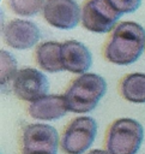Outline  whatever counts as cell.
<instances>
[{"instance_id": "cell-9", "label": "cell", "mask_w": 145, "mask_h": 154, "mask_svg": "<svg viewBox=\"0 0 145 154\" xmlns=\"http://www.w3.org/2000/svg\"><path fill=\"white\" fill-rule=\"evenodd\" d=\"M4 42L18 51H25L35 47L41 38V30L36 23L25 18H14L2 26Z\"/></svg>"}, {"instance_id": "cell-10", "label": "cell", "mask_w": 145, "mask_h": 154, "mask_svg": "<svg viewBox=\"0 0 145 154\" xmlns=\"http://www.w3.org/2000/svg\"><path fill=\"white\" fill-rule=\"evenodd\" d=\"M61 63L64 71L83 75L92 65V54L80 41L66 40L61 42Z\"/></svg>"}, {"instance_id": "cell-5", "label": "cell", "mask_w": 145, "mask_h": 154, "mask_svg": "<svg viewBox=\"0 0 145 154\" xmlns=\"http://www.w3.org/2000/svg\"><path fill=\"white\" fill-rule=\"evenodd\" d=\"M60 137L58 130L44 123L28 124L22 134V153L58 154Z\"/></svg>"}, {"instance_id": "cell-1", "label": "cell", "mask_w": 145, "mask_h": 154, "mask_svg": "<svg viewBox=\"0 0 145 154\" xmlns=\"http://www.w3.org/2000/svg\"><path fill=\"white\" fill-rule=\"evenodd\" d=\"M145 51V28L137 22H120L110 32L104 46V58L115 65L135 63Z\"/></svg>"}, {"instance_id": "cell-17", "label": "cell", "mask_w": 145, "mask_h": 154, "mask_svg": "<svg viewBox=\"0 0 145 154\" xmlns=\"http://www.w3.org/2000/svg\"><path fill=\"white\" fill-rule=\"evenodd\" d=\"M86 154H109L107 152V149H92V150H89Z\"/></svg>"}, {"instance_id": "cell-2", "label": "cell", "mask_w": 145, "mask_h": 154, "mask_svg": "<svg viewBox=\"0 0 145 154\" xmlns=\"http://www.w3.org/2000/svg\"><path fill=\"white\" fill-rule=\"evenodd\" d=\"M107 93L105 79L92 72L75 77L67 87L64 96L68 112L85 114L93 111Z\"/></svg>"}, {"instance_id": "cell-11", "label": "cell", "mask_w": 145, "mask_h": 154, "mask_svg": "<svg viewBox=\"0 0 145 154\" xmlns=\"http://www.w3.org/2000/svg\"><path fill=\"white\" fill-rule=\"evenodd\" d=\"M68 108L65 96L58 94H47L41 99L30 102L28 106L29 116L37 120H58L66 116Z\"/></svg>"}, {"instance_id": "cell-4", "label": "cell", "mask_w": 145, "mask_h": 154, "mask_svg": "<svg viewBox=\"0 0 145 154\" xmlns=\"http://www.w3.org/2000/svg\"><path fill=\"white\" fill-rule=\"evenodd\" d=\"M97 129V122L90 116L73 118L61 134V150L65 154H85L96 138Z\"/></svg>"}, {"instance_id": "cell-8", "label": "cell", "mask_w": 145, "mask_h": 154, "mask_svg": "<svg viewBox=\"0 0 145 154\" xmlns=\"http://www.w3.org/2000/svg\"><path fill=\"white\" fill-rule=\"evenodd\" d=\"M42 14L50 26L71 30L81 20V7L75 0H46Z\"/></svg>"}, {"instance_id": "cell-3", "label": "cell", "mask_w": 145, "mask_h": 154, "mask_svg": "<svg viewBox=\"0 0 145 154\" xmlns=\"http://www.w3.org/2000/svg\"><path fill=\"white\" fill-rule=\"evenodd\" d=\"M144 141V128L133 118L114 120L105 134V149L109 154H137Z\"/></svg>"}, {"instance_id": "cell-13", "label": "cell", "mask_w": 145, "mask_h": 154, "mask_svg": "<svg viewBox=\"0 0 145 154\" xmlns=\"http://www.w3.org/2000/svg\"><path fill=\"white\" fill-rule=\"evenodd\" d=\"M121 96L132 103H145V73L133 72L126 75L119 84Z\"/></svg>"}, {"instance_id": "cell-16", "label": "cell", "mask_w": 145, "mask_h": 154, "mask_svg": "<svg viewBox=\"0 0 145 154\" xmlns=\"http://www.w3.org/2000/svg\"><path fill=\"white\" fill-rule=\"evenodd\" d=\"M121 17L123 14L135 12L140 5L141 0H105Z\"/></svg>"}, {"instance_id": "cell-15", "label": "cell", "mask_w": 145, "mask_h": 154, "mask_svg": "<svg viewBox=\"0 0 145 154\" xmlns=\"http://www.w3.org/2000/svg\"><path fill=\"white\" fill-rule=\"evenodd\" d=\"M1 59V87H6L8 83H12L14 79L17 72H18V66H17V60L6 49L1 51L0 54Z\"/></svg>"}, {"instance_id": "cell-7", "label": "cell", "mask_w": 145, "mask_h": 154, "mask_svg": "<svg viewBox=\"0 0 145 154\" xmlns=\"http://www.w3.org/2000/svg\"><path fill=\"white\" fill-rule=\"evenodd\" d=\"M49 81L47 76L35 67H23L18 70L12 81V91L22 101L34 102L47 95Z\"/></svg>"}, {"instance_id": "cell-12", "label": "cell", "mask_w": 145, "mask_h": 154, "mask_svg": "<svg viewBox=\"0 0 145 154\" xmlns=\"http://www.w3.org/2000/svg\"><path fill=\"white\" fill-rule=\"evenodd\" d=\"M36 64L46 72L56 73L64 71L61 63V42L44 41L36 47L35 51Z\"/></svg>"}, {"instance_id": "cell-14", "label": "cell", "mask_w": 145, "mask_h": 154, "mask_svg": "<svg viewBox=\"0 0 145 154\" xmlns=\"http://www.w3.org/2000/svg\"><path fill=\"white\" fill-rule=\"evenodd\" d=\"M8 8L20 18L35 17L42 13L46 0H6Z\"/></svg>"}, {"instance_id": "cell-6", "label": "cell", "mask_w": 145, "mask_h": 154, "mask_svg": "<svg viewBox=\"0 0 145 154\" xmlns=\"http://www.w3.org/2000/svg\"><path fill=\"white\" fill-rule=\"evenodd\" d=\"M121 16L105 0H87L81 6V25L96 34L111 32Z\"/></svg>"}, {"instance_id": "cell-18", "label": "cell", "mask_w": 145, "mask_h": 154, "mask_svg": "<svg viewBox=\"0 0 145 154\" xmlns=\"http://www.w3.org/2000/svg\"><path fill=\"white\" fill-rule=\"evenodd\" d=\"M22 154H32V153H22Z\"/></svg>"}]
</instances>
